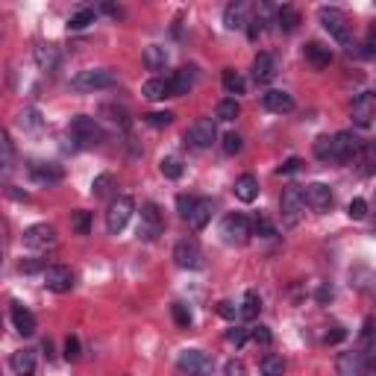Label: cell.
<instances>
[{
    "instance_id": "cell-23",
    "label": "cell",
    "mask_w": 376,
    "mask_h": 376,
    "mask_svg": "<svg viewBox=\"0 0 376 376\" xmlns=\"http://www.w3.org/2000/svg\"><path fill=\"white\" fill-rule=\"evenodd\" d=\"M30 174H32V179H39V183H59L65 176L62 165H56V162H30Z\"/></svg>"
},
{
    "instance_id": "cell-4",
    "label": "cell",
    "mask_w": 376,
    "mask_h": 376,
    "mask_svg": "<svg viewBox=\"0 0 376 376\" xmlns=\"http://www.w3.org/2000/svg\"><path fill=\"white\" fill-rule=\"evenodd\" d=\"M133 212H136V203L133 197H127V194H121V197H115L109 203V212H106V230L112 235H118L127 230V223L129 218H133Z\"/></svg>"
},
{
    "instance_id": "cell-43",
    "label": "cell",
    "mask_w": 376,
    "mask_h": 376,
    "mask_svg": "<svg viewBox=\"0 0 376 376\" xmlns=\"http://www.w3.org/2000/svg\"><path fill=\"white\" fill-rule=\"evenodd\" d=\"M144 121L150 124V127H156V129L171 127L174 124V112H150V115H144Z\"/></svg>"
},
{
    "instance_id": "cell-51",
    "label": "cell",
    "mask_w": 376,
    "mask_h": 376,
    "mask_svg": "<svg viewBox=\"0 0 376 376\" xmlns=\"http://www.w3.org/2000/svg\"><path fill=\"white\" fill-rule=\"evenodd\" d=\"M253 230H256V233H259L261 238H273V235H276V230H273V223H271L268 218H261V215L256 218V223H253Z\"/></svg>"
},
{
    "instance_id": "cell-21",
    "label": "cell",
    "mask_w": 376,
    "mask_h": 376,
    "mask_svg": "<svg viewBox=\"0 0 376 376\" xmlns=\"http://www.w3.org/2000/svg\"><path fill=\"white\" fill-rule=\"evenodd\" d=\"M247 12H250V6L244 4V0H235V4L226 6V9H223V24H226V30H241V27H247V24H250Z\"/></svg>"
},
{
    "instance_id": "cell-6",
    "label": "cell",
    "mask_w": 376,
    "mask_h": 376,
    "mask_svg": "<svg viewBox=\"0 0 376 376\" xmlns=\"http://www.w3.org/2000/svg\"><path fill=\"white\" fill-rule=\"evenodd\" d=\"M365 150V141L353 136L350 129H344V133H335L332 136V156L330 162H353L356 156H362Z\"/></svg>"
},
{
    "instance_id": "cell-20",
    "label": "cell",
    "mask_w": 376,
    "mask_h": 376,
    "mask_svg": "<svg viewBox=\"0 0 376 376\" xmlns=\"http://www.w3.org/2000/svg\"><path fill=\"white\" fill-rule=\"evenodd\" d=\"M273 77H276V59L271 53H259L253 59V79L259 86H268Z\"/></svg>"
},
{
    "instance_id": "cell-28",
    "label": "cell",
    "mask_w": 376,
    "mask_h": 376,
    "mask_svg": "<svg viewBox=\"0 0 376 376\" xmlns=\"http://www.w3.org/2000/svg\"><path fill=\"white\" fill-rule=\"evenodd\" d=\"M32 56H36V65L41 71H56L59 68V51L53 44H39Z\"/></svg>"
},
{
    "instance_id": "cell-11",
    "label": "cell",
    "mask_w": 376,
    "mask_h": 376,
    "mask_svg": "<svg viewBox=\"0 0 376 376\" xmlns=\"http://www.w3.org/2000/svg\"><path fill=\"white\" fill-rule=\"evenodd\" d=\"M21 244L27 250H47L56 244V226L53 223H32L30 230H24Z\"/></svg>"
},
{
    "instance_id": "cell-40",
    "label": "cell",
    "mask_w": 376,
    "mask_h": 376,
    "mask_svg": "<svg viewBox=\"0 0 376 376\" xmlns=\"http://www.w3.org/2000/svg\"><path fill=\"white\" fill-rule=\"evenodd\" d=\"M171 309H174V320H176L179 330H188L191 326V309L186 303H174Z\"/></svg>"
},
{
    "instance_id": "cell-31",
    "label": "cell",
    "mask_w": 376,
    "mask_h": 376,
    "mask_svg": "<svg viewBox=\"0 0 376 376\" xmlns=\"http://www.w3.org/2000/svg\"><path fill=\"white\" fill-rule=\"evenodd\" d=\"M101 115H109V124H115V127H121V129H129V112H127L124 106L106 103V106H101Z\"/></svg>"
},
{
    "instance_id": "cell-1",
    "label": "cell",
    "mask_w": 376,
    "mask_h": 376,
    "mask_svg": "<svg viewBox=\"0 0 376 376\" xmlns=\"http://www.w3.org/2000/svg\"><path fill=\"white\" fill-rule=\"evenodd\" d=\"M318 18L323 24V30L330 32V36L341 44V47H347V51H353V39H350V24H347V15L335 9V6H320L318 12Z\"/></svg>"
},
{
    "instance_id": "cell-50",
    "label": "cell",
    "mask_w": 376,
    "mask_h": 376,
    "mask_svg": "<svg viewBox=\"0 0 376 376\" xmlns=\"http://www.w3.org/2000/svg\"><path fill=\"white\" fill-rule=\"evenodd\" d=\"M65 358H68V362H77L79 358V338L77 335L65 338Z\"/></svg>"
},
{
    "instance_id": "cell-22",
    "label": "cell",
    "mask_w": 376,
    "mask_h": 376,
    "mask_svg": "<svg viewBox=\"0 0 376 376\" xmlns=\"http://www.w3.org/2000/svg\"><path fill=\"white\" fill-rule=\"evenodd\" d=\"M212 209H215V206H212L209 197H197V203H194V209H191V215L186 218V223L191 226L194 233H200L203 226L212 221Z\"/></svg>"
},
{
    "instance_id": "cell-44",
    "label": "cell",
    "mask_w": 376,
    "mask_h": 376,
    "mask_svg": "<svg viewBox=\"0 0 376 376\" xmlns=\"http://www.w3.org/2000/svg\"><path fill=\"white\" fill-rule=\"evenodd\" d=\"M315 156L320 162H330V156H332V136H320L315 141Z\"/></svg>"
},
{
    "instance_id": "cell-53",
    "label": "cell",
    "mask_w": 376,
    "mask_h": 376,
    "mask_svg": "<svg viewBox=\"0 0 376 376\" xmlns=\"http://www.w3.org/2000/svg\"><path fill=\"white\" fill-rule=\"evenodd\" d=\"M223 376H244V362L241 358H230V362L223 365Z\"/></svg>"
},
{
    "instance_id": "cell-39",
    "label": "cell",
    "mask_w": 376,
    "mask_h": 376,
    "mask_svg": "<svg viewBox=\"0 0 376 376\" xmlns=\"http://www.w3.org/2000/svg\"><path fill=\"white\" fill-rule=\"evenodd\" d=\"M238 112H241V106H238L235 97H226V101L218 103V118H221V121H235Z\"/></svg>"
},
{
    "instance_id": "cell-41",
    "label": "cell",
    "mask_w": 376,
    "mask_h": 376,
    "mask_svg": "<svg viewBox=\"0 0 376 376\" xmlns=\"http://www.w3.org/2000/svg\"><path fill=\"white\" fill-rule=\"evenodd\" d=\"M21 127H24V129H39V127H41V112H39L36 106L24 109V112H21Z\"/></svg>"
},
{
    "instance_id": "cell-38",
    "label": "cell",
    "mask_w": 376,
    "mask_h": 376,
    "mask_svg": "<svg viewBox=\"0 0 376 376\" xmlns=\"http://www.w3.org/2000/svg\"><path fill=\"white\" fill-rule=\"evenodd\" d=\"M71 226H74L77 235H89L91 233V212H86V209L74 212V215H71Z\"/></svg>"
},
{
    "instance_id": "cell-46",
    "label": "cell",
    "mask_w": 376,
    "mask_h": 376,
    "mask_svg": "<svg viewBox=\"0 0 376 376\" xmlns=\"http://www.w3.org/2000/svg\"><path fill=\"white\" fill-rule=\"evenodd\" d=\"M347 215H350L353 221H362V218L368 215V200H365V197H356V200H350V206H347Z\"/></svg>"
},
{
    "instance_id": "cell-10",
    "label": "cell",
    "mask_w": 376,
    "mask_h": 376,
    "mask_svg": "<svg viewBox=\"0 0 376 376\" xmlns=\"http://www.w3.org/2000/svg\"><path fill=\"white\" fill-rule=\"evenodd\" d=\"M253 235V226L244 215H226L221 221V238L226 244H247Z\"/></svg>"
},
{
    "instance_id": "cell-15",
    "label": "cell",
    "mask_w": 376,
    "mask_h": 376,
    "mask_svg": "<svg viewBox=\"0 0 376 376\" xmlns=\"http://www.w3.org/2000/svg\"><path fill=\"white\" fill-rule=\"evenodd\" d=\"M370 373V362L362 350H350L341 353L338 358V376H368Z\"/></svg>"
},
{
    "instance_id": "cell-57",
    "label": "cell",
    "mask_w": 376,
    "mask_h": 376,
    "mask_svg": "<svg viewBox=\"0 0 376 376\" xmlns=\"http://www.w3.org/2000/svg\"><path fill=\"white\" fill-rule=\"evenodd\" d=\"M365 53H368V56H373V53H376V24L368 30V39H365Z\"/></svg>"
},
{
    "instance_id": "cell-32",
    "label": "cell",
    "mask_w": 376,
    "mask_h": 376,
    "mask_svg": "<svg viewBox=\"0 0 376 376\" xmlns=\"http://www.w3.org/2000/svg\"><path fill=\"white\" fill-rule=\"evenodd\" d=\"M259 309H261L259 291H247V294H244V300H241V318L244 320H253L259 315Z\"/></svg>"
},
{
    "instance_id": "cell-61",
    "label": "cell",
    "mask_w": 376,
    "mask_h": 376,
    "mask_svg": "<svg viewBox=\"0 0 376 376\" xmlns=\"http://www.w3.org/2000/svg\"><path fill=\"white\" fill-rule=\"evenodd\" d=\"M103 12H109L112 18H121V9L118 6H103Z\"/></svg>"
},
{
    "instance_id": "cell-52",
    "label": "cell",
    "mask_w": 376,
    "mask_h": 376,
    "mask_svg": "<svg viewBox=\"0 0 376 376\" xmlns=\"http://www.w3.org/2000/svg\"><path fill=\"white\" fill-rule=\"evenodd\" d=\"M194 203H197V197H188V194H179V197H176V209H179V215H183V221L191 215Z\"/></svg>"
},
{
    "instance_id": "cell-26",
    "label": "cell",
    "mask_w": 376,
    "mask_h": 376,
    "mask_svg": "<svg viewBox=\"0 0 376 376\" xmlns=\"http://www.w3.org/2000/svg\"><path fill=\"white\" fill-rule=\"evenodd\" d=\"M141 94L147 101H162V97H171V79L168 77H150L141 86Z\"/></svg>"
},
{
    "instance_id": "cell-29",
    "label": "cell",
    "mask_w": 376,
    "mask_h": 376,
    "mask_svg": "<svg viewBox=\"0 0 376 376\" xmlns=\"http://www.w3.org/2000/svg\"><path fill=\"white\" fill-rule=\"evenodd\" d=\"M144 65L150 71H162L168 65V51L162 44H150V47H144Z\"/></svg>"
},
{
    "instance_id": "cell-14",
    "label": "cell",
    "mask_w": 376,
    "mask_h": 376,
    "mask_svg": "<svg viewBox=\"0 0 376 376\" xmlns=\"http://www.w3.org/2000/svg\"><path fill=\"white\" fill-rule=\"evenodd\" d=\"M41 276H44V288L53 291V294H65V291L74 288V273H71V268H65V265L44 268Z\"/></svg>"
},
{
    "instance_id": "cell-58",
    "label": "cell",
    "mask_w": 376,
    "mask_h": 376,
    "mask_svg": "<svg viewBox=\"0 0 376 376\" xmlns=\"http://www.w3.org/2000/svg\"><path fill=\"white\" fill-rule=\"evenodd\" d=\"M344 335H347V332L341 330V326H332V332H326V335H323V341H326V344H338V341L344 338Z\"/></svg>"
},
{
    "instance_id": "cell-63",
    "label": "cell",
    "mask_w": 376,
    "mask_h": 376,
    "mask_svg": "<svg viewBox=\"0 0 376 376\" xmlns=\"http://www.w3.org/2000/svg\"><path fill=\"white\" fill-rule=\"evenodd\" d=\"M27 376H32V373H27Z\"/></svg>"
},
{
    "instance_id": "cell-49",
    "label": "cell",
    "mask_w": 376,
    "mask_h": 376,
    "mask_svg": "<svg viewBox=\"0 0 376 376\" xmlns=\"http://www.w3.org/2000/svg\"><path fill=\"white\" fill-rule=\"evenodd\" d=\"M0 147H4V162H0V165H4V171H9L12 168V138H9V133H4L0 136Z\"/></svg>"
},
{
    "instance_id": "cell-9",
    "label": "cell",
    "mask_w": 376,
    "mask_h": 376,
    "mask_svg": "<svg viewBox=\"0 0 376 376\" xmlns=\"http://www.w3.org/2000/svg\"><path fill=\"white\" fill-rule=\"evenodd\" d=\"M165 230V218L156 203H144L141 206V223H138V238L141 241H156Z\"/></svg>"
},
{
    "instance_id": "cell-17",
    "label": "cell",
    "mask_w": 376,
    "mask_h": 376,
    "mask_svg": "<svg viewBox=\"0 0 376 376\" xmlns=\"http://www.w3.org/2000/svg\"><path fill=\"white\" fill-rule=\"evenodd\" d=\"M171 97H183V94H188L191 89H194V83H197V68H179V71H174L171 77Z\"/></svg>"
},
{
    "instance_id": "cell-48",
    "label": "cell",
    "mask_w": 376,
    "mask_h": 376,
    "mask_svg": "<svg viewBox=\"0 0 376 376\" xmlns=\"http://www.w3.org/2000/svg\"><path fill=\"white\" fill-rule=\"evenodd\" d=\"M250 338L256 341V344H261V347H268L271 341H273V332L268 330V326H253L250 330Z\"/></svg>"
},
{
    "instance_id": "cell-7",
    "label": "cell",
    "mask_w": 376,
    "mask_h": 376,
    "mask_svg": "<svg viewBox=\"0 0 376 376\" xmlns=\"http://www.w3.org/2000/svg\"><path fill=\"white\" fill-rule=\"evenodd\" d=\"M280 209H283V221L288 226H297L303 212H306V197H303V188L300 186H288L280 197Z\"/></svg>"
},
{
    "instance_id": "cell-54",
    "label": "cell",
    "mask_w": 376,
    "mask_h": 376,
    "mask_svg": "<svg viewBox=\"0 0 376 376\" xmlns=\"http://www.w3.org/2000/svg\"><path fill=\"white\" fill-rule=\"evenodd\" d=\"M226 341H230V344H235V347H241L244 341H247V330H241V326H235V330L226 332Z\"/></svg>"
},
{
    "instance_id": "cell-16",
    "label": "cell",
    "mask_w": 376,
    "mask_h": 376,
    "mask_svg": "<svg viewBox=\"0 0 376 376\" xmlns=\"http://www.w3.org/2000/svg\"><path fill=\"white\" fill-rule=\"evenodd\" d=\"M261 106L268 112H273V115H288V112H294V97L288 91L271 89V91L261 94Z\"/></svg>"
},
{
    "instance_id": "cell-2",
    "label": "cell",
    "mask_w": 376,
    "mask_h": 376,
    "mask_svg": "<svg viewBox=\"0 0 376 376\" xmlns=\"http://www.w3.org/2000/svg\"><path fill=\"white\" fill-rule=\"evenodd\" d=\"M176 368L186 376H212V370H215V358H212L209 353H203V350H197V347H191V350L179 353Z\"/></svg>"
},
{
    "instance_id": "cell-5",
    "label": "cell",
    "mask_w": 376,
    "mask_h": 376,
    "mask_svg": "<svg viewBox=\"0 0 376 376\" xmlns=\"http://www.w3.org/2000/svg\"><path fill=\"white\" fill-rule=\"evenodd\" d=\"M215 141H218V127L212 118H197L186 129V144L194 147V150H206Z\"/></svg>"
},
{
    "instance_id": "cell-13",
    "label": "cell",
    "mask_w": 376,
    "mask_h": 376,
    "mask_svg": "<svg viewBox=\"0 0 376 376\" xmlns=\"http://www.w3.org/2000/svg\"><path fill=\"white\" fill-rule=\"evenodd\" d=\"M303 197H306V206L312 212H318V215H323V212L332 209V191H330V186H323V183H309L303 188Z\"/></svg>"
},
{
    "instance_id": "cell-62",
    "label": "cell",
    "mask_w": 376,
    "mask_h": 376,
    "mask_svg": "<svg viewBox=\"0 0 376 376\" xmlns=\"http://www.w3.org/2000/svg\"><path fill=\"white\" fill-rule=\"evenodd\" d=\"M373 233H376V218H373Z\"/></svg>"
},
{
    "instance_id": "cell-55",
    "label": "cell",
    "mask_w": 376,
    "mask_h": 376,
    "mask_svg": "<svg viewBox=\"0 0 376 376\" xmlns=\"http://www.w3.org/2000/svg\"><path fill=\"white\" fill-rule=\"evenodd\" d=\"M300 165H303V162H300L297 156H294V159H288V162H285V165H280V168H276V176H283V174H294V171H300Z\"/></svg>"
},
{
    "instance_id": "cell-45",
    "label": "cell",
    "mask_w": 376,
    "mask_h": 376,
    "mask_svg": "<svg viewBox=\"0 0 376 376\" xmlns=\"http://www.w3.org/2000/svg\"><path fill=\"white\" fill-rule=\"evenodd\" d=\"M241 147H244V138H241L238 133H226V136H223V153H226V156L241 153Z\"/></svg>"
},
{
    "instance_id": "cell-27",
    "label": "cell",
    "mask_w": 376,
    "mask_h": 376,
    "mask_svg": "<svg viewBox=\"0 0 376 376\" xmlns=\"http://www.w3.org/2000/svg\"><path fill=\"white\" fill-rule=\"evenodd\" d=\"M273 21H276V30H283V32H294L300 27V12L294 9V6H280L273 12Z\"/></svg>"
},
{
    "instance_id": "cell-24",
    "label": "cell",
    "mask_w": 376,
    "mask_h": 376,
    "mask_svg": "<svg viewBox=\"0 0 376 376\" xmlns=\"http://www.w3.org/2000/svg\"><path fill=\"white\" fill-rule=\"evenodd\" d=\"M235 197H238L241 203H253V200L259 197V179H256L253 174H241V176L235 179Z\"/></svg>"
},
{
    "instance_id": "cell-12",
    "label": "cell",
    "mask_w": 376,
    "mask_h": 376,
    "mask_svg": "<svg viewBox=\"0 0 376 376\" xmlns=\"http://www.w3.org/2000/svg\"><path fill=\"white\" fill-rule=\"evenodd\" d=\"M71 136L77 141H83V144H101V141H106L103 127L97 124L94 118H89V115H77L71 121Z\"/></svg>"
},
{
    "instance_id": "cell-34",
    "label": "cell",
    "mask_w": 376,
    "mask_h": 376,
    "mask_svg": "<svg viewBox=\"0 0 376 376\" xmlns=\"http://www.w3.org/2000/svg\"><path fill=\"white\" fill-rule=\"evenodd\" d=\"M112 188H115V176H112V174H97L94 176V183H91L94 197H109Z\"/></svg>"
},
{
    "instance_id": "cell-8",
    "label": "cell",
    "mask_w": 376,
    "mask_h": 376,
    "mask_svg": "<svg viewBox=\"0 0 376 376\" xmlns=\"http://www.w3.org/2000/svg\"><path fill=\"white\" fill-rule=\"evenodd\" d=\"M174 261L183 271H200L206 261H203V250H200V244L194 241V238H183V241H176V247H174Z\"/></svg>"
},
{
    "instance_id": "cell-36",
    "label": "cell",
    "mask_w": 376,
    "mask_h": 376,
    "mask_svg": "<svg viewBox=\"0 0 376 376\" xmlns=\"http://www.w3.org/2000/svg\"><path fill=\"white\" fill-rule=\"evenodd\" d=\"M159 171H162V176L165 179H179L186 174V168H183V162H179L176 156H165L159 162Z\"/></svg>"
},
{
    "instance_id": "cell-56",
    "label": "cell",
    "mask_w": 376,
    "mask_h": 376,
    "mask_svg": "<svg viewBox=\"0 0 376 376\" xmlns=\"http://www.w3.org/2000/svg\"><path fill=\"white\" fill-rule=\"evenodd\" d=\"M41 268H44L41 259H27V261H21V273H36V271H41Z\"/></svg>"
},
{
    "instance_id": "cell-60",
    "label": "cell",
    "mask_w": 376,
    "mask_h": 376,
    "mask_svg": "<svg viewBox=\"0 0 376 376\" xmlns=\"http://www.w3.org/2000/svg\"><path fill=\"white\" fill-rule=\"evenodd\" d=\"M9 197H15V200H27V194H21L15 186H9Z\"/></svg>"
},
{
    "instance_id": "cell-37",
    "label": "cell",
    "mask_w": 376,
    "mask_h": 376,
    "mask_svg": "<svg viewBox=\"0 0 376 376\" xmlns=\"http://www.w3.org/2000/svg\"><path fill=\"white\" fill-rule=\"evenodd\" d=\"M89 24H94V9H89V6L77 9L68 18V30H86Z\"/></svg>"
},
{
    "instance_id": "cell-25",
    "label": "cell",
    "mask_w": 376,
    "mask_h": 376,
    "mask_svg": "<svg viewBox=\"0 0 376 376\" xmlns=\"http://www.w3.org/2000/svg\"><path fill=\"white\" fill-rule=\"evenodd\" d=\"M303 56L315 65V68H330V62H332V51L330 47H323L320 41H309L303 47Z\"/></svg>"
},
{
    "instance_id": "cell-59",
    "label": "cell",
    "mask_w": 376,
    "mask_h": 376,
    "mask_svg": "<svg viewBox=\"0 0 376 376\" xmlns=\"http://www.w3.org/2000/svg\"><path fill=\"white\" fill-rule=\"evenodd\" d=\"M315 297H318V303H330L335 297V291H332V285H320Z\"/></svg>"
},
{
    "instance_id": "cell-18",
    "label": "cell",
    "mask_w": 376,
    "mask_h": 376,
    "mask_svg": "<svg viewBox=\"0 0 376 376\" xmlns=\"http://www.w3.org/2000/svg\"><path fill=\"white\" fill-rule=\"evenodd\" d=\"M350 115L356 127H370L373 121V94H358L353 106H350Z\"/></svg>"
},
{
    "instance_id": "cell-3",
    "label": "cell",
    "mask_w": 376,
    "mask_h": 376,
    "mask_svg": "<svg viewBox=\"0 0 376 376\" xmlns=\"http://www.w3.org/2000/svg\"><path fill=\"white\" fill-rule=\"evenodd\" d=\"M115 83H118L115 71H109V68H89V71H79L71 79V89L74 91H101V89H112Z\"/></svg>"
},
{
    "instance_id": "cell-47",
    "label": "cell",
    "mask_w": 376,
    "mask_h": 376,
    "mask_svg": "<svg viewBox=\"0 0 376 376\" xmlns=\"http://www.w3.org/2000/svg\"><path fill=\"white\" fill-rule=\"evenodd\" d=\"M215 312H218L223 320H235V318L241 315V309H238V306H233L230 300H221V303L215 306Z\"/></svg>"
},
{
    "instance_id": "cell-19",
    "label": "cell",
    "mask_w": 376,
    "mask_h": 376,
    "mask_svg": "<svg viewBox=\"0 0 376 376\" xmlns=\"http://www.w3.org/2000/svg\"><path fill=\"white\" fill-rule=\"evenodd\" d=\"M12 326L18 330V335L30 338V335H36V318H32L30 309H24L21 303H12Z\"/></svg>"
},
{
    "instance_id": "cell-42",
    "label": "cell",
    "mask_w": 376,
    "mask_h": 376,
    "mask_svg": "<svg viewBox=\"0 0 376 376\" xmlns=\"http://www.w3.org/2000/svg\"><path fill=\"white\" fill-rule=\"evenodd\" d=\"M358 344H362V347H373V344H376V320H373V318L365 320L362 335H358Z\"/></svg>"
},
{
    "instance_id": "cell-33",
    "label": "cell",
    "mask_w": 376,
    "mask_h": 376,
    "mask_svg": "<svg viewBox=\"0 0 376 376\" xmlns=\"http://www.w3.org/2000/svg\"><path fill=\"white\" fill-rule=\"evenodd\" d=\"M259 370H261V376H283L285 373V358L283 356H265Z\"/></svg>"
},
{
    "instance_id": "cell-30",
    "label": "cell",
    "mask_w": 376,
    "mask_h": 376,
    "mask_svg": "<svg viewBox=\"0 0 376 376\" xmlns=\"http://www.w3.org/2000/svg\"><path fill=\"white\" fill-rule=\"evenodd\" d=\"M12 370L18 373V376H27L32 373V368H36V353H30V350H18V353H12Z\"/></svg>"
},
{
    "instance_id": "cell-35",
    "label": "cell",
    "mask_w": 376,
    "mask_h": 376,
    "mask_svg": "<svg viewBox=\"0 0 376 376\" xmlns=\"http://www.w3.org/2000/svg\"><path fill=\"white\" fill-rule=\"evenodd\" d=\"M221 79H223L226 94H244V79H241V74L235 68H223Z\"/></svg>"
}]
</instances>
